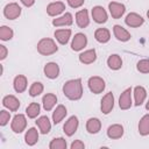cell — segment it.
<instances>
[{
    "label": "cell",
    "instance_id": "cell-23",
    "mask_svg": "<svg viewBox=\"0 0 149 149\" xmlns=\"http://www.w3.org/2000/svg\"><path fill=\"white\" fill-rule=\"evenodd\" d=\"M56 40L58 41L59 44H66L71 37V29H57L54 33Z\"/></svg>",
    "mask_w": 149,
    "mask_h": 149
},
{
    "label": "cell",
    "instance_id": "cell-4",
    "mask_svg": "<svg viewBox=\"0 0 149 149\" xmlns=\"http://www.w3.org/2000/svg\"><path fill=\"white\" fill-rule=\"evenodd\" d=\"M21 12H22V9L19 6V3H16V2H9L3 8V15L8 20H15V19H17L21 15Z\"/></svg>",
    "mask_w": 149,
    "mask_h": 149
},
{
    "label": "cell",
    "instance_id": "cell-16",
    "mask_svg": "<svg viewBox=\"0 0 149 149\" xmlns=\"http://www.w3.org/2000/svg\"><path fill=\"white\" fill-rule=\"evenodd\" d=\"M106 134H107V136H108L111 140H118V139L122 137V135H123V126L120 125V123L111 125V126L107 128Z\"/></svg>",
    "mask_w": 149,
    "mask_h": 149
},
{
    "label": "cell",
    "instance_id": "cell-18",
    "mask_svg": "<svg viewBox=\"0 0 149 149\" xmlns=\"http://www.w3.org/2000/svg\"><path fill=\"white\" fill-rule=\"evenodd\" d=\"M113 34H114V37L118 40V41H121V42H127L130 40V34L127 29H125L123 27L119 26V24H115L113 27Z\"/></svg>",
    "mask_w": 149,
    "mask_h": 149
},
{
    "label": "cell",
    "instance_id": "cell-40",
    "mask_svg": "<svg viewBox=\"0 0 149 149\" xmlns=\"http://www.w3.org/2000/svg\"><path fill=\"white\" fill-rule=\"evenodd\" d=\"M7 54H8V50H7V48L5 47V45H0V59L1 61H3L6 57H7Z\"/></svg>",
    "mask_w": 149,
    "mask_h": 149
},
{
    "label": "cell",
    "instance_id": "cell-29",
    "mask_svg": "<svg viewBox=\"0 0 149 149\" xmlns=\"http://www.w3.org/2000/svg\"><path fill=\"white\" fill-rule=\"evenodd\" d=\"M37 141H38V132H37V129L34 128V127L29 128L27 130L26 135H24V142H26V144L34 146V144L37 143Z\"/></svg>",
    "mask_w": 149,
    "mask_h": 149
},
{
    "label": "cell",
    "instance_id": "cell-1",
    "mask_svg": "<svg viewBox=\"0 0 149 149\" xmlns=\"http://www.w3.org/2000/svg\"><path fill=\"white\" fill-rule=\"evenodd\" d=\"M63 94L70 100H79L83 97V84L80 78L70 79L63 85Z\"/></svg>",
    "mask_w": 149,
    "mask_h": 149
},
{
    "label": "cell",
    "instance_id": "cell-9",
    "mask_svg": "<svg viewBox=\"0 0 149 149\" xmlns=\"http://www.w3.org/2000/svg\"><path fill=\"white\" fill-rule=\"evenodd\" d=\"M132 92H133L132 88L128 87V88H126V90L121 93V95H120V98H119V106H120L121 109L126 111V109H129V108L132 107V105H133Z\"/></svg>",
    "mask_w": 149,
    "mask_h": 149
},
{
    "label": "cell",
    "instance_id": "cell-43",
    "mask_svg": "<svg viewBox=\"0 0 149 149\" xmlns=\"http://www.w3.org/2000/svg\"><path fill=\"white\" fill-rule=\"evenodd\" d=\"M147 17L149 19V9H148V12H147Z\"/></svg>",
    "mask_w": 149,
    "mask_h": 149
},
{
    "label": "cell",
    "instance_id": "cell-7",
    "mask_svg": "<svg viewBox=\"0 0 149 149\" xmlns=\"http://www.w3.org/2000/svg\"><path fill=\"white\" fill-rule=\"evenodd\" d=\"M78 126H79L78 118H77L76 115H72V116H70V118L65 121V123H64V126H63V130H64L65 135L72 136V135L77 132Z\"/></svg>",
    "mask_w": 149,
    "mask_h": 149
},
{
    "label": "cell",
    "instance_id": "cell-10",
    "mask_svg": "<svg viewBox=\"0 0 149 149\" xmlns=\"http://www.w3.org/2000/svg\"><path fill=\"white\" fill-rule=\"evenodd\" d=\"M92 19L94 20V22L97 23H105L108 19V15H107V12L106 9L102 7V6H94L92 8Z\"/></svg>",
    "mask_w": 149,
    "mask_h": 149
},
{
    "label": "cell",
    "instance_id": "cell-20",
    "mask_svg": "<svg viewBox=\"0 0 149 149\" xmlns=\"http://www.w3.org/2000/svg\"><path fill=\"white\" fill-rule=\"evenodd\" d=\"M73 23V17L71 13H64L62 16H58L52 20V24L55 27H65V26H71Z\"/></svg>",
    "mask_w": 149,
    "mask_h": 149
},
{
    "label": "cell",
    "instance_id": "cell-22",
    "mask_svg": "<svg viewBox=\"0 0 149 149\" xmlns=\"http://www.w3.org/2000/svg\"><path fill=\"white\" fill-rule=\"evenodd\" d=\"M97 59V52L94 49H88L85 50L84 52H81L79 55V62L83 64H92L93 62H95Z\"/></svg>",
    "mask_w": 149,
    "mask_h": 149
},
{
    "label": "cell",
    "instance_id": "cell-37",
    "mask_svg": "<svg viewBox=\"0 0 149 149\" xmlns=\"http://www.w3.org/2000/svg\"><path fill=\"white\" fill-rule=\"evenodd\" d=\"M10 120V113L2 109L0 111V125L1 126H6Z\"/></svg>",
    "mask_w": 149,
    "mask_h": 149
},
{
    "label": "cell",
    "instance_id": "cell-5",
    "mask_svg": "<svg viewBox=\"0 0 149 149\" xmlns=\"http://www.w3.org/2000/svg\"><path fill=\"white\" fill-rule=\"evenodd\" d=\"M27 127V119L23 114H16L12 122H10V128L14 133L19 134V133H22Z\"/></svg>",
    "mask_w": 149,
    "mask_h": 149
},
{
    "label": "cell",
    "instance_id": "cell-28",
    "mask_svg": "<svg viewBox=\"0 0 149 149\" xmlns=\"http://www.w3.org/2000/svg\"><path fill=\"white\" fill-rule=\"evenodd\" d=\"M94 38L99 43H107L111 40V33L107 28H98L94 31Z\"/></svg>",
    "mask_w": 149,
    "mask_h": 149
},
{
    "label": "cell",
    "instance_id": "cell-24",
    "mask_svg": "<svg viewBox=\"0 0 149 149\" xmlns=\"http://www.w3.org/2000/svg\"><path fill=\"white\" fill-rule=\"evenodd\" d=\"M36 125L42 134H48L51 129V122L47 115H42L36 120Z\"/></svg>",
    "mask_w": 149,
    "mask_h": 149
},
{
    "label": "cell",
    "instance_id": "cell-31",
    "mask_svg": "<svg viewBox=\"0 0 149 149\" xmlns=\"http://www.w3.org/2000/svg\"><path fill=\"white\" fill-rule=\"evenodd\" d=\"M139 133L142 136L149 135V114L143 115L139 122Z\"/></svg>",
    "mask_w": 149,
    "mask_h": 149
},
{
    "label": "cell",
    "instance_id": "cell-38",
    "mask_svg": "<svg viewBox=\"0 0 149 149\" xmlns=\"http://www.w3.org/2000/svg\"><path fill=\"white\" fill-rule=\"evenodd\" d=\"M68 1V5L71 7V8H79L84 5V1L85 0H66Z\"/></svg>",
    "mask_w": 149,
    "mask_h": 149
},
{
    "label": "cell",
    "instance_id": "cell-3",
    "mask_svg": "<svg viewBox=\"0 0 149 149\" xmlns=\"http://www.w3.org/2000/svg\"><path fill=\"white\" fill-rule=\"evenodd\" d=\"M87 85H88V88L92 93L94 94H99V93H102V91L105 90L106 87V84H105V80L99 77V76H93V77H90L88 80H87Z\"/></svg>",
    "mask_w": 149,
    "mask_h": 149
},
{
    "label": "cell",
    "instance_id": "cell-17",
    "mask_svg": "<svg viewBox=\"0 0 149 149\" xmlns=\"http://www.w3.org/2000/svg\"><path fill=\"white\" fill-rule=\"evenodd\" d=\"M76 23L79 28H86L90 24V17L87 9H80L76 13Z\"/></svg>",
    "mask_w": 149,
    "mask_h": 149
},
{
    "label": "cell",
    "instance_id": "cell-26",
    "mask_svg": "<svg viewBox=\"0 0 149 149\" xmlns=\"http://www.w3.org/2000/svg\"><path fill=\"white\" fill-rule=\"evenodd\" d=\"M57 102V97L54 93H47L42 98V105L45 111H51Z\"/></svg>",
    "mask_w": 149,
    "mask_h": 149
},
{
    "label": "cell",
    "instance_id": "cell-19",
    "mask_svg": "<svg viewBox=\"0 0 149 149\" xmlns=\"http://www.w3.org/2000/svg\"><path fill=\"white\" fill-rule=\"evenodd\" d=\"M133 94H134V104L135 106H141L146 98H147V91L143 86H135L134 87V91H133Z\"/></svg>",
    "mask_w": 149,
    "mask_h": 149
},
{
    "label": "cell",
    "instance_id": "cell-41",
    "mask_svg": "<svg viewBox=\"0 0 149 149\" xmlns=\"http://www.w3.org/2000/svg\"><path fill=\"white\" fill-rule=\"evenodd\" d=\"M21 1V3L23 5V6H26V7H31L34 3H35V0H20Z\"/></svg>",
    "mask_w": 149,
    "mask_h": 149
},
{
    "label": "cell",
    "instance_id": "cell-32",
    "mask_svg": "<svg viewBox=\"0 0 149 149\" xmlns=\"http://www.w3.org/2000/svg\"><path fill=\"white\" fill-rule=\"evenodd\" d=\"M40 111H41L40 104H37V102H31V104H29V105L27 106V108H26V114H27V116H28L29 119H35V118H37V115L40 114Z\"/></svg>",
    "mask_w": 149,
    "mask_h": 149
},
{
    "label": "cell",
    "instance_id": "cell-6",
    "mask_svg": "<svg viewBox=\"0 0 149 149\" xmlns=\"http://www.w3.org/2000/svg\"><path fill=\"white\" fill-rule=\"evenodd\" d=\"M114 107V95L112 92L106 93L100 101V109L104 114H109Z\"/></svg>",
    "mask_w": 149,
    "mask_h": 149
},
{
    "label": "cell",
    "instance_id": "cell-36",
    "mask_svg": "<svg viewBox=\"0 0 149 149\" xmlns=\"http://www.w3.org/2000/svg\"><path fill=\"white\" fill-rule=\"evenodd\" d=\"M136 69L141 73H149V59L148 58L140 59L136 64Z\"/></svg>",
    "mask_w": 149,
    "mask_h": 149
},
{
    "label": "cell",
    "instance_id": "cell-12",
    "mask_svg": "<svg viewBox=\"0 0 149 149\" xmlns=\"http://www.w3.org/2000/svg\"><path fill=\"white\" fill-rule=\"evenodd\" d=\"M125 22H126V24H127L128 27H130V28H137V27H141V26L144 23V19H143L140 14L132 12V13H129V14L126 16Z\"/></svg>",
    "mask_w": 149,
    "mask_h": 149
},
{
    "label": "cell",
    "instance_id": "cell-42",
    "mask_svg": "<svg viewBox=\"0 0 149 149\" xmlns=\"http://www.w3.org/2000/svg\"><path fill=\"white\" fill-rule=\"evenodd\" d=\"M146 108H147V111H149V100H148L147 104H146Z\"/></svg>",
    "mask_w": 149,
    "mask_h": 149
},
{
    "label": "cell",
    "instance_id": "cell-14",
    "mask_svg": "<svg viewBox=\"0 0 149 149\" xmlns=\"http://www.w3.org/2000/svg\"><path fill=\"white\" fill-rule=\"evenodd\" d=\"M65 10V3L62 1H55L47 6V13L49 16H58Z\"/></svg>",
    "mask_w": 149,
    "mask_h": 149
},
{
    "label": "cell",
    "instance_id": "cell-21",
    "mask_svg": "<svg viewBox=\"0 0 149 149\" xmlns=\"http://www.w3.org/2000/svg\"><path fill=\"white\" fill-rule=\"evenodd\" d=\"M27 86H28V81H27L26 76H23V74H17V76L14 78V80H13V87H14L15 92L22 93V92L26 91Z\"/></svg>",
    "mask_w": 149,
    "mask_h": 149
},
{
    "label": "cell",
    "instance_id": "cell-8",
    "mask_svg": "<svg viewBox=\"0 0 149 149\" xmlns=\"http://www.w3.org/2000/svg\"><path fill=\"white\" fill-rule=\"evenodd\" d=\"M87 44V37L83 33H77L71 42V49L73 51H80L83 50Z\"/></svg>",
    "mask_w": 149,
    "mask_h": 149
},
{
    "label": "cell",
    "instance_id": "cell-13",
    "mask_svg": "<svg viewBox=\"0 0 149 149\" xmlns=\"http://www.w3.org/2000/svg\"><path fill=\"white\" fill-rule=\"evenodd\" d=\"M2 106L6 107L7 109H9L10 112H16L20 107V101L15 95L8 94L2 98Z\"/></svg>",
    "mask_w": 149,
    "mask_h": 149
},
{
    "label": "cell",
    "instance_id": "cell-34",
    "mask_svg": "<svg viewBox=\"0 0 149 149\" xmlns=\"http://www.w3.org/2000/svg\"><path fill=\"white\" fill-rule=\"evenodd\" d=\"M14 31L12 28L7 27V26H1L0 27V40L1 41H9L13 38Z\"/></svg>",
    "mask_w": 149,
    "mask_h": 149
},
{
    "label": "cell",
    "instance_id": "cell-27",
    "mask_svg": "<svg viewBox=\"0 0 149 149\" xmlns=\"http://www.w3.org/2000/svg\"><path fill=\"white\" fill-rule=\"evenodd\" d=\"M66 114H68L66 107H65L64 105H58V106L55 108V111L52 112V122H54L55 125L59 123V122L66 116Z\"/></svg>",
    "mask_w": 149,
    "mask_h": 149
},
{
    "label": "cell",
    "instance_id": "cell-33",
    "mask_svg": "<svg viewBox=\"0 0 149 149\" xmlns=\"http://www.w3.org/2000/svg\"><path fill=\"white\" fill-rule=\"evenodd\" d=\"M66 147H68L66 140L63 137H55L49 143L50 149H66Z\"/></svg>",
    "mask_w": 149,
    "mask_h": 149
},
{
    "label": "cell",
    "instance_id": "cell-25",
    "mask_svg": "<svg viewBox=\"0 0 149 149\" xmlns=\"http://www.w3.org/2000/svg\"><path fill=\"white\" fill-rule=\"evenodd\" d=\"M101 129V122L98 118H90L86 121V130L90 134H97Z\"/></svg>",
    "mask_w": 149,
    "mask_h": 149
},
{
    "label": "cell",
    "instance_id": "cell-2",
    "mask_svg": "<svg viewBox=\"0 0 149 149\" xmlns=\"http://www.w3.org/2000/svg\"><path fill=\"white\" fill-rule=\"evenodd\" d=\"M36 48H37V51L43 56L52 55L58 50V47H57L56 42L52 38H49V37H44V38L40 40Z\"/></svg>",
    "mask_w": 149,
    "mask_h": 149
},
{
    "label": "cell",
    "instance_id": "cell-11",
    "mask_svg": "<svg viewBox=\"0 0 149 149\" xmlns=\"http://www.w3.org/2000/svg\"><path fill=\"white\" fill-rule=\"evenodd\" d=\"M108 9H109V14L112 15L113 19H120L125 12H126V7L123 3L116 2V1H112L108 3Z\"/></svg>",
    "mask_w": 149,
    "mask_h": 149
},
{
    "label": "cell",
    "instance_id": "cell-39",
    "mask_svg": "<svg viewBox=\"0 0 149 149\" xmlns=\"http://www.w3.org/2000/svg\"><path fill=\"white\" fill-rule=\"evenodd\" d=\"M70 148H71V149H84V148H85V144H84V142L80 141V140H74V141L71 143Z\"/></svg>",
    "mask_w": 149,
    "mask_h": 149
},
{
    "label": "cell",
    "instance_id": "cell-30",
    "mask_svg": "<svg viewBox=\"0 0 149 149\" xmlns=\"http://www.w3.org/2000/svg\"><path fill=\"white\" fill-rule=\"evenodd\" d=\"M107 65L111 70H119L122 66V59L119 55L113 54L107 58Z\"/></svg>",
    "mask_w": 149,
    "mask_h": 149
},
{
    "label": "cell",
    "instance_id": "cell-15",
    "mask_svg": "<svg viewBox=\"0 0 149 149\" xmlns=\"http://www.w3.org/2000/svg\"><path fill=\"white\" fill-rule=\"evenodd\" d=\"M43 72H44V74H45L47 78H49V79H56L59 76V66L55 62H49V63H47L44 65Z\"/></svg>",
    "mask_w": 149,
    "mask_h": 149
},
{
    "label": "cell",
    "instance_id": "cell-35",
    "mask_svg": "<svg viewBox=\"0 0 149 149\" xmlns=\"http://www.w3.org/2000/svg\"><path fill=\"white\" fill-rule=\"evenodd\" d=\"M43 84L40 81H35L31 84V86L29 87V95L30 97H37L43 92Z\"/></svg>",
    "mask_w": 149,
    "mask_h": 149
}]
</instances>
